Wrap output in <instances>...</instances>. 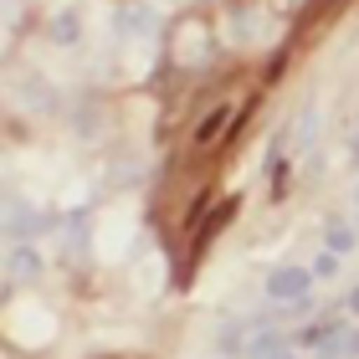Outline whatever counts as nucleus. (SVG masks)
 I'll return each mask as SVG.
<instances>
[{
  "mask_svg": "<svg viewBox=\"0 0 359 359\" xmlns=\"http://www.w3.org/2000/svg\"><path fill=\"white\" fill-rule=\"evenodd\" d=\"M272 359H298V354H292V349H277V354H272Z\"/></svg>",
  "mask_w": 359,
  "mask_h": 359,
  "instance_id": "obj_16",
  "label": "nucleus"
},
{
  "mask_svg": "<svg viewBox=\"0 0 359 359\" xmlns=\"http://www.w3.org/2000/svg\"><path fill=\"white\" fill-rule=\"evenodd\" d=\"M36 277H41V252H36V241H11V252H6V287L36 283Z\"/></svg>",
  "mask_w": 359,
  "mask_h": 359,
  "instance_id": "obj_3",
  "label": "nucleus"
},
{
  "mask_svg": "<svg viewBox=\"0 0 359 359\" xmlns=\"http://www.w3.org/2000/svg\"><path fill=\"white\" fill-rule=\"evenodd\" d=\"M46 36H52V46H77V36H83V11L62 6L52 21H46Z\"/></svg>",
  "mask_w": 359,
  "mask_h": 359,
  "instance_id": "obj_5",
  "label": "nucleus"
},
{
  "mask_svg": "<svg viewBox=\"0 0 359 359\" xmlns=\"http://www.w3.org/2000/svg\"><path fill=\"white\" fill-rule=\"evenodd\" d=\"M46 226H52V221H46L31 201H21V195H11V201H6V236L11 241H36Z\"/></svg>",
  "mask_w": 359,
  "mask_h": 359,
  "instance_id": "obj_1",
  "label": "nucleus"
},
{
  "mask_svg": "<svg viewBox=\"0 0 359 359\" xmlns=\"http://www.w3.org/2000/svg\"><path fill=\"white\" fill-rule=\"evenodd\" d=\"M216 344H221V354H226V359H231V354H241V349H252V344H247V334H241V329H226V334L216 339Z\"/></svg>",
  "mask_w": 359,
  "mask_h": 359,
  "instance_id": "obj_12",
  "label": "nucleus"
},
{
  "mask_svg": "<svg viewBox=\"0 0 359 359\" xmlns=\"http://www.w3.org/2000/svg\"><path fill=\"white\" fill-rule=\"evenodd\" d=\"M154 6H123L118 15H113V31L118 36H128V41H144V36H154Z\"/></svg>",
  "mask_w": 359,
  "mask_h": 359,
  "instance_id": "obj_4",
  "label": "nucleus"
},
{
  "mask_svg": "<svg viewBox=\"0 0 359 359\" xmlns=\"http://www.w3.org/2000/svg\"><path fill=\"white\" fill-rule=\"evenodd\" d=\"M313 287V267H277L267 272V298L272 303H303Z\"/></svg>",
  "mask_w": 359,
  "mask_h": 359,
  "instance_id": "obj_2",
  "label": "nucleus"
},
{
  "mask_svg": "<svg viewBox=\"0 0 359 359\" xmlns=\"http://www.w3.org/2000/svg\"><path fill=\"white\" fill-rule=\"evenodd\" d=\"M354 226H359V190H354Z\"/></svg>",
  "mask_w": 359,
  "mask_h": 359,
  "instance_id": "obj_17",
  "label": "nucleus"
},
{
  "mask_svg": "<svg viewBox=\"0 0 359 359\" xmlns=\"http://www.w3.org/2000/svg\"><path fill=\"white\" fill-rule=\"evenodd\" d=\"M292 139H298V144L313 139V108H303V113H298V123H292Z\"/></svg>",
  "mask_w": 359,
  "mask_h": 359,
  "instance_id": "obj_14",
  "label": "nucleus"
},
{
  "mask_svg": "<svg viewBox=\"0 0 359 359\" xmlns=\"http://www.w3.org/2000/svg\"><path fill=\"white\" fill-rule=\"evenodd\" d=\"M277 349H287V339H283V334H262V339H252V354H257V359H272Z\"/></svg>",
  "mask_w": 359,
  "mask_h": 359,
  "instance_id": "obj_10",
  "label": "nucleus"
},
{
  "mask_svg": "<svg viewBox=\"0 0 359 359\" xmlns=\"http://www.w3.org/2000/svg\"><path fill=\"white\" fill-rule=\"evenodd\" d=\"M349 313H354V318H359V287H354V292H349Z\"/></svg>",
  "mask_w": 359,
  "mask_h": 359,
  "instance_id": "obj_15",
  "label": "nucleus"
},
{
  "mask_svg": "<svg viewBox=\"0 0 359 359\" xmlns=\"http://www.w3.org/2000/svg\"><path fill=\"white\" fill-rule=\"evenodd\" d=\"M354 231H349V226H329V252H339V257H344V252H354Z\"/></svg>",
  "mask_w": 359,
  "mask_h": 359,
  "instance_id": "obj_9",
  "label": "nucleus"
},
{
  "mask_svg": "<svg viewBox=\"0 0 359 359\" xmlns=\"http://www.w3.org/2000/svg\"><path fill=\"white\" fill-rule=\"evenodd\" d=\"M21 103H26V108H36V113H52V108H57V97L46 93V83H41V77H31V83L21 88Z\"/></svg>",
  "mask_w": 359,
  "mask_h": 359,
  "instance_id": "obj_8",
  "label": "nucleus"
},
{
  "mask_svg": "<svg viewBox=\"0 0 359 359\" xmlns=\"http://www.w3.org/2000/svg\"><path fill=\"white\" fill-rule=\"evenodd\" d=\"M236 113L231 108H210L201 123H195V149H216L221 144V134H226V123H231Z\"/></svg>",
  "mask_w": 359,
  "mask_h": 359,
  "instance_id": "obj_6",
  "label": "nucleus"
},
{
  "mask_svg": "<svg viewBox=\"0 0 359 359\" xmlns=\"http://www.w3.org/2000/svg\"><path fill=\"white\" fill-rule=\"evenodd\" d=\"M334 272H339V252H329V247H323V252L313 257V277L323 283V277H334Z\"/></svg>",
  "mask_w": 359,
  "mask_h": 359,
  "instance_id": "obj_13",
  "label": "nucleus"
},
{
  "mask_svg": "<svg viewBox=\"0 0 359 359\" xmlns=\"http://www.w3.org/2000/svg\"><path fill=\"white\" fill-rule=\"evenodd\" d=\"M334 359H359V323L339 334V349H334Z\"/></svg>",
  "mask_w": 359,
  "mask_h": 359,
  "instance_id": "obj_11",
  "label": "nucleus"
},
{
  "mask_svg": "<svg viewBox=\"0 0 359 359\" xmlns=\"http://www.w3.org/2000/svg\"><path fill=\"white\" fill-rule=\"evenodd\" d=\"M88 226H93V210H72V216L62 221V231H67V252H88Z\"/></svg>",
  "mask_w": 359,
  "mask_h": 359,
  "instance_id": "obj_7",
  "label": "nucleus"
}]
</instances>
